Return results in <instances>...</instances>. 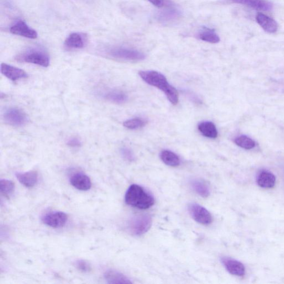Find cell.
<instances>
[{"mask_svg": "<svg viewBox=\"0 0 284 284\" xmlns=\"http://www.w3.org/2000/svg\"><path fill=\"white\" fill-rule=\"evenodd\" d=\"M87 41L88 37L86 34L73 33L67 37L64 46L68 50L82 49L87 45Z\"/></svg>", "mask_w": 284, "mask_h": 284, "instance_id": "9c48e42d", "label": "cell"}, {"mask_svg": "<svg viewBox=\"0 0 284 284\" xmlns=\"http://www.w3.org/2000/svg\"><path fill=\"white\" fill-rule=\"evenodd\" d=\"M15 191V184L12 181L2 180L0 181V191L4 196L9 198Z\"/></svg>", "mask_w": 284, "mask_h": 284, "instance_id": "cb8c5ba5", "label": "cell"}, {"mask_svg": "<svg viewBox=\"0 0 284 284\" xmlns=\"http://www.w3.org/2000/svg\"><path fill=\"white\" fill-rule=\"evenodd\" d=\"M10 33L14 35L24 37L30 39H35L38 38V34L36 31L31 28L23 21H19L10 29Z\"/></svg>", "mask_w": 284, "mask_h": 284, "instance_id": "30bf717a", "label": "cell"}, {"mask_svg": "<svg viewBox=\"0 0 284 284\" xmlns=\"http://www.w3.org/2000/svg\"><path fill=\"white\" fill-rule=\"evenodd\" d=\"M198 130L204 136L209 138L215 139L218 136V130L215 124L212 122L205 121L200 123Z\"/></svg>", "mask_w": 284, "mask_h": 284, "instance_id": "ac0fdd59", "label": "cell"}, {"mask_svg": "<svg viewBox=\"0 0 284 284\" xmlns=\"http://www.w3.org/2000/svg\"><path fill=\"white\" fill-rule=\"evenodd\" d=\"M148 1L158 8H162L165 4V0H148Z\"/></svg>", "mask_w": 284, "mask_h": 284, "instance_id": "4dcf8cb0", "label": "cell"}, {"mask_svg": "<svg viewBox=\"0 0 284 284\" xmlns=\"http://www.w3.org/2000/svg\"><path fill=\"white\" fill-rule=\"evenodd\" d=\"M68 146H69L72 148H77V147H80L81 145V142L80 139L77 138H72L67 141Z\"/></svg>", "mask_w": 284, "mask_h": 284, "instance_id": "f546056e", "label": "cell"}, {"mask_svg": "<svg viewBox=\"0 0 284 284\" xmlns=\"http://www.w3.org/2000/svg\"><path fill=\"white\" fill-rule=\"evenodd\" d=\"M107 54L112 59L124 61H139L144 60L146 57L144 53L138 50L121 46L108 49Z\"/></svg>", "mask_w": 284, "mask_h": 284, "instance_id": "3957f363", "label": "cell"}, {"mask_svg": "<svg viewBox=\"0 0 284 284\" xmlns=\"http://www.w3.org/2000/svg\"><path fill=\"white\" fill-rule=\"evenodd\" d=\"M121 154L126 160L131 162L134 160V156L132 152L127 148L121 149Z\"/></svg>", "mask_w": 284, "mask_h": 284, "instance_id": "f1b7e54d", "label": "cell"}, {"mask_svg": "<svg viewBox=\"0 0 284 284\" xmlns=\"http://www.w3.org/2000/svg\"><path fill=\"white\" fill-rule=\"evenodd\" d=\"M68 217L66 214L62 212H54L47 213L42 218L43 222L49 227L59 228L66 224Z\"/></svg>", "mask_w": 284, "mask_h": 284, "instance_id": "ba28073f", "label": "cell"}, {"mask_svg": "<svg viewBox=\"0 0 284 284\" xmlns=\"http://www.w3.org/2000/svg\"><path fill=\"white\" fill-rule=\"evenodd\" d=\"M235 143L241 148L248 150L254 149L255 147L254 140L246 135H241L235 138Z\"/></svg>", "mask_w": 284, "mask_h": 284, "instance_id": "d4e9b609", "label": "cell"}, {"mask_svg": "<svg viewBox=\"0 0 284 284\" xmlns=\"http://www.w3.org/2000/svg\"><path fill=\"white\" fill-rule=\"evenodd\" d=\"M256 22L263 30L268 33H275L278 29V25L274 20L267 16L259 13L256 17Z\"/></svg>", "mask_w": 284, "mask_h": 284, "instance_id": "5bb4252c", "label": "cell"}, {"mask_svg": "<svg viewBox=\"0 0 284 284\" xmlns=\"http://www.w3.org/2000/svg\"><path fill=\"white\" fill-rule=\"evenodd\" d=\"M222 262L225 269L233 275L242 276L245 275V268L243 264L238 260L228 258V257H223Z\"/></svg>", "mask_w": 284, "mask_h": 284, "instance_id": "7c38bea8", "label": "cell"}, {"mask_svg": "<svg viewBox=\"0 0 284 284\" xmlns=\"http://www.w3.org/2000/svg\"><path fill=\"white\" fill-rule=\"evenodd\" d=\"M139 75L149 85L159 88L166 94L168 100L173 104L179 102V94L177 89L168 83L166 77L162 73L155 71H141Z\"/></svg>", "mask_w": 284, "mask_h": 284, "instance_id": "6da1fadb", "label": "cell"}, {"mask_svg": "<svg viewBox=\"0 0 284 284\" xmlns=\"http://www.w3.org/2000/svg\"><path fill=\"white\" fill-rule=\"evenodd\" d=\"M84 1L90 2V1H92V0H84Z\"/></svg>", "mask_w": 284, "mask_h": 284, "instance_id": "1f68e13d", "label": "cell"}, {"mask_svg": "<svg viewBox=\"0 0 284 284\" xmlns=\"http://www.w3.org/2000/svg\"><path fill=\"white\" fill-rule=\"evenodd\" d=\"M16 176L21 184L28 188L33 187L38 181V173L34 171L18 173Z\"/></svg>", "mask_w": 284, "mask_h": 284, "instance_id": "9a60e30c", "label": "cell"}, {"mask_svg": "<svg viewBox=\"0 0 284 284\" xmlns=\"http://www.w3.org/2000/svg\"><path fill=\"white\" fill-rule=\"evenodd\" d=\"M152 218L149 215H139L131 220L129 229L135 235H141L147 232L151 227Z\"/></svg>", "mask_w": 284, "mask_h": 284, "instance_id": "5b68a950", "label": "cell"}, {"mask_svg": "<svg viewBox=\"0 0 284 284\" xmlns=\"http://www.w3.org/2000/svg\"><path fill=\"white\" fill-rule=\"evenodd\" d=\"M18 60L29 64L44 67L50 65V57L47 52L41 49H31L19 56Z\"/></svg>", "mask_w": 284, "mask_h": 284, "instance_id": "277c9868", "label": "cell"}, {"mask_svg": "<svg viewBox=\"0 0 284 284\" xmlns=\"http://www.w3.org/2000/svg\"><path fill=\"white\" fill-rule=\"evenodd\" d=\"M4 119L8 124L20 127L28 122V117L23 110L18 108L12 107L5 110Z\"/></svg>", "mask_w": 284, "mask_h": 284, "instance_id": "8992f818", "label": "cell"}, {"mask_svg": "<svg viewBox=\"0 0 284 284\" xmlns=\"http://www.w3.org/2000/svg\"><path fill=\"white\" fill-rule=\"evenodd\" d=\"M189 211L192 218L199 224L207 225L211 224L213 218L208 210L196 203L189 205Z\"/></svg>", "mask_w": 284, "mask_h": 284, "instance_id": "52a82bcc", "label": "cell"}, {"mask_svg": "<svg viewBox=\"0 0 284 284\" xmlns=\"http://www.w3.org/2000/svg\"><path fill=\"white\" fill-rule=\"evenodd\" d=\"M257 183L262 188H271L275 185L276 178L271 172H262L257 177Z\"/></svg>", "mask_w": 284, "mask_h": 284, "instance_id": "e0dca14e", "label": "cell"}, {"mask_svg": "<svg viewBox=\"0 0 284 284\" xmlns=\"http://www.w3.org/2000/svg\"><path fill=\"white\" fill-rule=\"evenodd\" d=\"M198 38L204 41L212 44H217L220 41L219 36L214 30L207 28H203L198 33Z\"/></svg>", "mask_w": 284, "mask_h": 284, "instance_id": "7402d4cb", "label": "cell"}, {"mask_svg": "<svg viewBox=\"0 0 284 284\" xmlns=\"http://www.w3.org/2000/svg\"><path fill=\"white\" fill-rule=\"evenodd\" d=\"M70 183L73 187L79 191H86L89 190L92 186V183L87 175L83 173H77L70 178Z\"/></svg>", "mask_w": 284, "mask_h": 284, "instance_id": "4fadbf2b", "label": "cell"}, {"mask_svg": "<svg viewBox=\"0 0 284 284\" xmlns=\"http://www.w3.org/2000/svg\"><path fill=\"white\" fill-rule=\"evenodd\" d=\"M193 190L199 196L207 198L210 195V189L207 184L201 180H193L191 182Z\"/></svg>", "mask_w": 284, "mask_h": 284, "instance_id": "ffe728a7", "label": "cell"}, {"mask_svg": "<svg viewBox=\"0 0 284 284\" xmlns=\"http://www.w3.org/2000/svg\"><path fill=\"white\" fill-rule=\"evenodd\" d=\"M180 13L176 9L171 7L166 9L165 11L163 12L160 15V19L163 22H171V21L177 18Z\"/></svg>", "mask_w": 284, "mask_h": 284, "instance_id": "4316f807", "label": "cell"}, {"mask_svg": "<svg viewBox=\"0 0 284 284\" xmlns=\"http://www.w3.org/2000/svg\"><path fill=\"white\" fill-rule=\"evenodd\" d=\"M229 1L233 3L244 5L262 11H269L272 9L271 4L265 0H229Z\"/></svg>", "mask_w": 284, "mask_h": 284, "instance_id": "2e32d148", "label": "cell"}, {"mask_svg": "<svg viewBox=\"0 0 284 284\" xmlns=\"http://www.w3.org/2000/svg\"><path fill=\"white\" fill-rule=\"evenodd\" d=\"M125 202L131 207L147 209L154 206L155 199L141 187L132 185L126 192Z\"/></svg>", "mask_w": 284, "mask_h": 284, "instance_id": "7a4b0ae2", "label": "cell"}, {"mask_svg": "<svg viewBox=\"0 0 284 284\" xmlns=\"http://www.w3.org/2000/svg\"><path fill=\"white\" fill-rule=\"evenodd\" d=\"M160 157L164 164L168 166L176 167L180 165V158L172 151L168 150L162 151Z\"/></svg>", "mask_w": 284, "mask_h": 284, "instance_id": "44dd1931", "label": "cell"}, {"mask_svg": "<svg viewBox=\"0 0 284 284\" xmlns=\"http://www.w3.org/2000/svg\"><path fill=\"white\" fill-rule=\"evenodd\" d=\"M104 98L110 102L116 104H123L127 101L126 94L120 91L112 90L104 94Z\"/></svg>", "mask_w": 284, "mask_h": 284, "instance_id": "603a6c76", "label": "cell"}, {"mask_svg": "<svg viewBox=\"0 0 284 284\" xmlns=\"http://www.w3.org/2000/svg\"><path fill=\"white\" fill-rule=\"evenodd\" d=\"M76 266L79 270L83 272H88L91 270V266L89 263L83 260H78Z\"/></svg>", "mask_w": 284, "mask_h": 284, "instance_id": "83f0119b", "label": "cell"}, {"mask_svg": "<svg viewBox=\"0 0 284 284\" xmlns=\"http://www.w3.org/2000/svg\"><path fill=\"white\" fill-rule=\"evenodd\" d=\"M147 123V121L143 118H134L125 121L123 125L129 129H137L142 127Z\"/></svg>", "mask_w": 284, "mask_h": 284, "instance_id": "484cf974", "label": "cell"}, {"mask_svg": "<svg viewBox=\"0 0 284 284\" xmlns=\"http://www.w3.org/2000/svg\"><path fill=\"white\" fill-rule=\"evenodd\" d=\"M1 72L3 75L13 81H17L28 77L27 73L25 71L6 64H2Z\"/></svg>", "mask_w": 284, "mask_h": 284, "instance_id": "8fae6325", "label": "cell"}, {"mask_svg": "<svg viewBox=\"0 0 284 284\" xmlns=\"http://www.w3.org/2000/svg\"><path fill=\"white\" fill-rule=\"evenodd\" d=\"M105 279L108 283H130L131 282L129 278L124 276L122 273L118 271L110 270L104 273Z\"/></svg>", "mask_w": 284, "mask_h": 284, "instance_id": "d6986e66", "label": "cell"}]
</instances>
